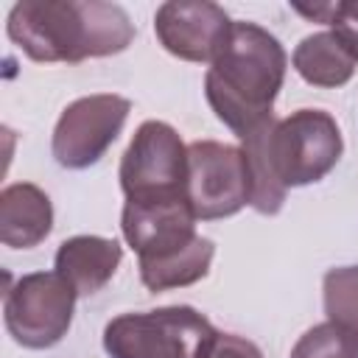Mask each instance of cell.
<instances>
[{
	"label": "cell",
	"instance_id": "1",
	"mask_svg": "<svg viewBox=\"0 0 358 358\" xmlns=\"http://www.w3.org/2000/svg\"><path fill=\"white\" fill-rule=\"evenodd\" d=\"M241 151L249 173V207L277 215L291 187L322 182L338 165L344 137L330 112L296 109L241 137Z\"/></svg>",
	"mask_w": 358,
	"mask_h": 358
},
{
	"label": "cell",
	"instance_id": "2",
	"mask_svg": "<svg viewBox=\"0 0 358 358\" xmlns=\"http://www.w3.org/2000/svg\"><path fill=\"white\" fill-rule=\"evenodd\" d=\"M8 39L34 62L103 59L123 53L137 28L123 6L101 0H20L6 17Z\"/></svg>",
	"mask_w": 358,
	"mask_h": 358
},
{
	"label": "cell",
	"instance_id": "3",
	"mask_svg": "<svg viewBox=\"0 0 358 358\" xmlns=\"http://www.w3.org/2000/svg\"><path fill=\"white\" fill-rule=\"evenodd\" d=\"M288 70L285 48L257 22L238 20L204 73V95L215 117L241 137L274 117Z\"/></svg>",
	"mask_w": 358,
	"mask_h": 358
},
{
	"label": "cell",
	"instance_id": "4",
	"mask_svg": "<svg viewBox=\"0 0 358 358\" xmlns=\"http://www.w3.org/2000/svg\"><path fill=\"white\" fill-rule=\"evenodd\" d=\"M210 319L190 305H165L143 313H120L103 327L109 358H196Z\"/></svg>",
	"mask_w": 358,
	"mask_h": 358
},
{
	"label": "cell",
	"instance_id": "5",
	"mask_svg": "<svg viewBox=\"0 0 358 358\" xmlns=\"http://www.w3.org/2000/svg\"><path fill=\"white\" fill-rule=\"evenodd\" d=\"M78 294L59 271L22 274L6 288L3 322L8 336L25 350L56 347L70 324Z\"/></svg>",
	"mask_w": 358,
	"mask_h": 358
},
{
	"label": "cell",
	"instance_id": "6",
	"mask_svg": "<svg viewBox=\"0 0 358 358\" xmlns=\"http://www.w3.org/2000/svg\"><path fill=\"white\" fill-rule=\"evenodd\" d=\"M117 176L126 201L187 199V145L171 123L145 120L126 145Z\"/></svg>",
	"mask_w": 358,
	"mask_h": 358
},
{
	"label": "cell",
	"instance_id": "7",
	"mask_svg": "<svg viewBox=\"0 0 358 358\" xmlns=\"http://www.w3.org/2000/svg\"><path fill=\"white\" fill-rule=\"evenodd\" d=\"M187 204L196 221L229 218L249 204V173L241 145L196 140L187 145Z\"/></svg>",
	"mask_w": 358,
	"mask_h": 358
},
{
	"label": "cell",
	"instance_id": "8",
	"mask_svg": "<svg viewBox=\"0 0 358 358\" xmlns=\"http://www.w3.org/2000/svg\"><path fill=\"white\" fill-rule=\"evenodd\" d=\"M131 101L115 92H98L76 98L56 120L50 154L67 171H84L95 165L126 126Z\"/></svg>",
	"mask_w": 358,
	"mask_h": 358
},
{
	"label": "cell",
	"instance_id": "9",
	"mask_svg": "<svg viewBox=\"0 0 358 358\" xmlns=\"http://www.w3.org/2000/svg\"><path fill=\"white\" fill-rule=\"evenodd\" d=\"M229 31V14L210 0H171L154 14V34L159 45L182 62L213 64Z\"/></svg>",
	"mask_w": 358,
	"mask_h": 358
},
{
	"label": "cell",
	"instance_id": "10",
	"mask_svg": "<svg viewBox=\"0 0 358 358\" xmlns=\"http://www.w3.org/2000/svg\"><path fill=\"white\" fill-rule=\"evenodd\" d=\"M120 229L126 243L137 252V263L162 260L190 246L199 238L196 215L187 199L126 201L120 215Z\"/></svg>",
	"mask_w": 358,
	"mask_h": 358
},
{
	"label": "cell",
	"instance_id": "11",
	"mask_svg": "<svg viewBox=\"0 0 358 358\" xmlns=\"http://www.w3.org/2000/svg\"><path fill=\"white\" fill-rule=\"evenodd\" d=\"M123 260V246L115 238L101 235H73L56 249V268L78 296L98 294L117 271Z\"/></svg>",
	"mask_w": 358,
	"mask_h": 358
},
{
	"label": "cell",
	"instance_id": "12",
	"mask_svg": "<svg viewBox=\"0 0 358 358\" xmlns=\"http://www.w3.org/2000/svg\"><path fill=\"white\" fill-rule=\"evenodd\" d=\"M53 229L50 196L31 185L14 182L0 193V241L8 249H34Z\"/></svg>",
	"mask_w": 358,
	"mask_h": 358
},
{
	"label": "cell",
	"instance_id": "13",
	"mask_svg": "<svg viewBox=\"0 0 358 358\" xmlns=\"http://www.w3.org/2000/svg\"><path fill=\"white\" fill-rule=\"evenodd\" d=\"M294 70L313 87L336 90L344 87L355 73V59L344 50L333 31H319L305 36L291 56Z\"/></svg>",
	"mask_w": 358,
	"mask_h": 358
},
{
	"label": "cell",
	"instance_id": "14",
	"mask_svg": "<svg viewBox=\"0 0 358 358\" xmlns=\"http://www.w3.org/2000/svg\"><path fill=\"white\" fill-rule=\"evenodd\" d=\"M215 257V243L210 238H196L182 252H173L154 263H140V280L151 294H162L171 288H185L210 274V263Z\"/></svg>",
	"mask_w": 358,
	"mask_h": 358
},
{
	"label": "cell",
	"instance_id": "15",
	"mask_svg": "<svg viewBox=\"0 0 358 358\" xmlns=\"http://www.w3.org/2000/svg\"><path fill=\"white\" fill-rule=\"evenodd\" d=\"M288 358H358V330L327 319L305 330Z\"/></svg>",
	"mask_w": 358,
	"mask_h": 358
},
{
	"label": "cell",
	"instance_id": "16",
	"mask_svg": "<svg viewBox=\"0 0 358 358\" xmlns=\"http://www.w3.org/2000/svg\"><path fill=\"white\" fill-rule=\"evenodd\" d=\"M322 302L330 322L358 330V263L330 268L322 280Z\"/></svg>",
	"mask_w": 358,
	"mask_h": 358
},
{
	"label": "cell",
	"instance_id": "17",
	"mask_svg": "<svg viewBox=\"0 0 358 358\" xmlns=\"http://www.w3.org/2000/svg\"><path fill=\"white\" fill-rule=\"evenodd\" d=\"M291 8L305 20L330 25L336 39L358 64V0H336V3H313V6L294 3Z\"/></svg>",
	"mask_w": 358,
	"mask_h": 358
},
{
	"label": "cell",
	"instance_id": "18",
	"mask_svg": "<svg viewBox=\"0 0 358 358\" xmlns=\"http://www.w3.org/2000/svg\"><path fill=\"white\" fill-rule=\"evenodd\" d=\"M196 358H263V352L246 336L224 333V330H215L213 327L201 338V344L196 350Z\"/></svg>",
	"mask_w": 358,
	"mask_h": 358
}]
</instances>
